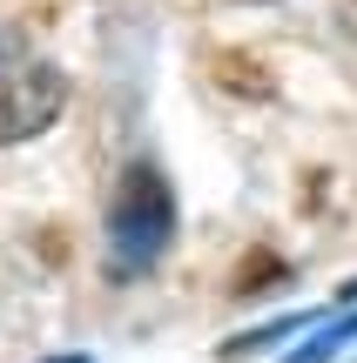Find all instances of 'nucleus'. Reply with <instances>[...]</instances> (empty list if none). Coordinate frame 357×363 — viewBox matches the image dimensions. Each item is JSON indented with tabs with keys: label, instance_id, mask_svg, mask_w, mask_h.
I'll use <instances>...</instances> for the list:
<instances>
[{
	"label": "nucleus",
	"instance_id": "obj_5",
	"mask_svg": "<svg viewBox=\"0 0 357 363\" xmlns=\"http://www.w3.org/2000/svg\"><path fill=\"white\" fill-rule=\"evenodd\" d=\"M344 303H357V276H351V283H344Z\"/></svg>",
	"mask_w": 357,
	"mask_h": 363
},
{
	"label": "nucleus",
	"instance_id": "obj_2",
	"mask_svg": "<svg viewBox=\"0 0 357 363\" xmlns=\"http://www.w3.org/2000/svg\"><path fill=\"white\" fill-rule=\"evenodd\" d=\"M61 101H67L61 67L13 54V61L0 67V148H7V142H27V135H40L54 115H61Z\"/></svg>",
	"mask_w": 357,
	"mask_h": 363
},
{
	"label": "nucleus",
	"instance_id": "obj_6",
	"mask_svg": "<svg viewBox=\"0 0 357 363\" xmlns=\"http://www.w3.org/2000/svg\"><path fill=\"white\" fill-rule=\"evenodd\" d=\"M48 363H88V357H48Z\"/></svg>",
	"mask_w": 357,
	"mask_h": 363
},
{
	"label": "nucleus",
	"instance_id": "obj_3",
	"mask_svg": "<svg viewBox=\"0 0 357 363\" xmlns=\"http://www.w3.org/2000/svg\"><path fill=\"white\" fill-rule=\"evenodd\" d=\"M344 343H357V316H344V323H331V330H317V337H310L290 363H331L337 350H344Z\"/></svg>",
	"mask_w": 357,
	"mask_h": 363
},
{
	"label": "nucleus",
	"instance_id": "obj_1",
	"mask_svg": "<svg viewBox=\"0 0 357 363\" xmlns=\"http://www.w3.org/2000/svg\"><path fill=\"white\" fill-rule=\"evenodd\" d=\"M169 235H175V195L162 182V169L135 162L115 189V208H108V262L121 276H142L169 249Z\"/></svg>",
	"mask_w": 357,
	"mask_h": 363
},
{
	"label": "nucleus",
	"instance_id": "obj_4",
	"mask_svg": "<svg viewBox=\"0 0 357 363\" xmlns=\"http://www.w3.org/2000/svg\"><path fill=\"white\" fill-rule=\"evenodd\" d=\"M270 276H283V262H270V256H256L250 269H243V283H236V289H256V283H270Z\"/></svg>",
	"mask_w": 357,
	"mask_h": 363
}]
</instances>
